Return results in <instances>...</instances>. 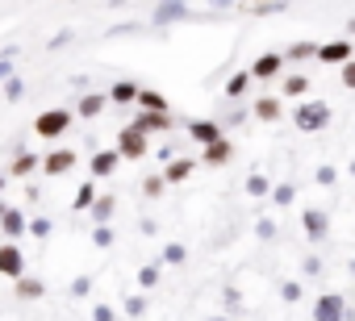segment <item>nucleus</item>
<instances>
[{"label": "nucleus", "mask_w": 355, "mask_h": 321, "mask_svg": "<svg viewBox=\"0 0 355 321\" xmlns=\"http://www.w3.org/2000/svg\"><path fill=\"white\" fill-rule=\"evenodd\" d=\"M38 167H42V158H38V154H30V150H21V154L13 158V167H9V176H17V180H21V176L38 172Z\"/></svg>", "instance_id": "22"}, {"label": "nucleus", "mask_w": 355, "mask_h": 321, "mask_svg": "<svg viewBox=\"0 0 355 321\" xmlns=\"http://www.w3.org/2000/svg\"><path fill=\"white\" fill-rule=\"evenodd\" d=\"M117 150H121V158L138 163V158H146V150H150V134H142L138 125H125L117 134Z\"/></svg>", "instance_id": "3"}, {"label": "nucleus", "mask_w": 355, "mask_h": 321, "mask_svg": "<svg viewBox=\"0 0 355 321\" xmlns=\"http://www.w3.org/2000/svg\"><path fill=\"white\" fill-rule=\"evenodd\" d=\"M5 180H9V172H5V176H0V188H5Z\"/></svg>", "instance_id": "50"}, {"label": "nucleus", "mask_w": 355, "mask_h": 321, "mask_svg": "<svg viewBox=\"0 0 355 321\" xmlns=\"http://www.w3.org/2000/svg\"><path fill=\"white\" fill-rule=\"evenodd\" d=\"M134 125H138L142 134H163V129H171V113H150V109H142V113L134 117Z\"/></svg>", "instance_id": "16"}, {"label": "nucleus", "mask_w": 355, "mask_h": 321, "mask_svg": "<svg viewBox=\"0 0 355 321\" xmlns=\"http://www.w3.org/2000/svg\"><path fill=\"white\" fill-rule=\"evenodd\" d=\"M121 167V150L113 146V150H96L92 154V163H88V172H92V180H105V176H113Z\"/></svg>", "instance_id": "8"}, {"label": "nucleus", "mask_w": 355, "mask_h": 321, "mask_svg": "<svg viewBox=\"0 0 355 321\" xmlns=\"http://www.w3.org/2000/svg\"><path fill=\"white\" fill-rule=\"evenodd\" d=\"M268 192H272L268 176H247V196H268Z\"/></svg>", "instance_id": "29"}, {"label": "nucleus", "mask_w": 355, "mask_h": 321, "mask_svg": "<svg viewBox=\"0 0 355 321\" xmlns=\"http://www.w3.org/2000/svg\"><path fill=\"white\" fill-rule=\"evenodd\" d=\"M21 96H26V84H21V75H13L5 84V100H21Z\"/></svg>", "instance_id": "34"}, {"label": "nucleus", "mask_w": 355, "mask_h": 321, "mask_svg": "<svg viewBox=\"0 0 355 321\" xmlns=\"http://www.w3.org/2000/svg\"><path fill=\"white\" fill-rule=\"evenodd\" d=\"M205 321H230V317H205Z\"/></svg>", "instance_id": "49"}, {"label": "nucleus", "mask_w": 355, "mask_h": 321, "mask_svg": "<svg viewBox=\"0 0 355 321\" xmlns=\"http://www.w3.org/2000/svg\"><path fill=\"white\" fill-rule=\"evenodd\" d=\"M105 104H109V92H84V96H80V104H76V113L88 121V117H101V113H105Z\"/></svg>", "instance_id": "17"}, {"label": "nucleus", "mask_w": 355, "mask_h": 321, "mask_svg": "<svg viewBox=\"0 0 355 321\" xmlns=\"http://www.w3.org/2000/svg\"><path fill=\"white\" fill-rule=\"evenodd\" d=\"M92 246H101V250L113 246V230H109V226H96V230H92Z\"/></svg>", "instance_id": "36"}, {"label": "nucleus", "mask_w": 355, "mask_h": 321, "mask_svg": "<svg viewBox=\"0 0 355 321\" xmlns=\"http://www.w3.org/2000/svg\"><path fill=\"white\" fill-rule=\"evenodd\" d=\"M301 271H305V275H322V259H313V255H309V259L301 263Z\"/></svg>", "instance_id": "45"}, {"label": "nucleus", "mask_w": 355, "mask_h": 321, "mask_svg": "<svg viewBox=\"0 0 355 321\" xmlns=\"http://www.w3.org/2000/svg\"><path fill=\"white\" fill-rule=\"evenodd\" d=\"M138 109H150V113H171L167 96H163V92H155V88H142V92H138Z\"/></svg>", "instance_id": "21"}, {"label": "nucleus", "mask_w": 355, "mask_h": 321, "mask_svg": "<svg viewBox=\"0 0 355 321\" xmlns=\"http://www.w3.org/2000/svg\"><path fill=\"white\" fill-rule=\"evenodd\" d=\"M67 42H71V30H63V34H55V38H51V42H46V46H51V51H63V46H67Z\"/></svg>", "instance_id": "44"}, {"label": "nucleus", "mask_w": 355, "mask_h": 321, "mask_svg": "<svg viewBox=\"0 0 355 321\" xmlns=\"http://www.w3.org/2000/svg\"><path fill=\"white\" fill-rule=\"evenodd\" d=\"M280 296H284L288 304H293V300H301V284H297V279H284V284H280Z\"/></svg>", "instance_id": "37"}, {"label": "nucleus", "mask_w": 355, "mask_h": 321, "mask_svg": "<svg viewBox=\"0 0 355 321\" xmlns=\"http://www.w3.org/2000/svg\"><path fill=\"white\" fill-rule=\"evenodd\" d=\"M351 55H355V42H347V38H334V42H322V46H318V59L330 63V67L351 63Z\"/></svg>", "instance_id": "7"}, {"label": "nucleus", "mask_w": 355, "mask_h": 321, "mask_svg": "<svg viewBox=\"0 0 355 321\" xmlns=\"http://www.w3.org/2000/svg\"><path fill=\"white\" fill-rule=\"evenodd\" d=\"M338 80H343V88H351V92H355V59L338 67Z\"/></svg>", "instance_id": "38"}, {"label": "nucleus", "mask_w": 355, "mask_h": 321, "mask_svg": "<svg viewBox=\"0 0 355 321\" xmlns=\"http://www.w3.org/2000/svg\"><path fill=\"white\" fill-rule=\"evenodd\" d=\"M284 96L305 100L309 96V75H284Z\"/></svg>", "instance_id": "25"}, {"label": "nucleus", "mask_w": 355, "mask_h": 321, "mask_svg": "<svg viewBox=\"0 0 355 321\" xmlns=\"http://www.w3.org/2000/svg\"><path fill=\"white\" fill-rule=\"evenodd\" d=\"M92 205H96V184L88 180V184H80V188H76V201H71V209H76V213H84V209H92Z\"/></svg>", "instance_id": "26"}, {"label": "nucleus", "mask_w": 355, "mask_h": 321, "mask_svg": "<svg viewBox=\"0 0 355 321\" xmlns=\"http://www.w3.org/2000/svg\"><path fill=\"white\" fill-rule=\"evenodd\" d=\"M230 158H234V142L218 138V142H209V146H205V167H226Z\"/></svg>", "instance_id": "15"}, {"label": "nucleus", "mask_w": 355, "mask_h": 321, "mask_svg": "<svg viewBox=\"0 0 355 321\" xmlns=\"http://www.w3.org/2000/svg\"><path fill=\"white\" fill-rule=\"evenodd\" d=\"M280 71H284V55H280V51H263V55L251 63V75H255V80H276Z\"/></svg>", "instance_id": "9"}, {"label": "nucleus", "mask_w": 355, "mask_h": 321, "mask_svg": "<svg viewBox=\"0 0 355 321\" xmlns=\"http://www.w3.org/2000/svg\"><path fill=\"white\" fill-rule=\"evenodd\" d=\"M284 9H288V0H255V9H251V13L268 17V13H284Z\"/></svg>", "instance_id": "30"}, {"label": "nucleus", "mask_w": 355, "mask_h": 321, "mask_svg": "<svg viewBox=\"0 0 355 321\" xmlns=\"http://www.w3.org/2000/svg\"><path fill=\"white\" fill-rule=\"evenodd\" d=\"M155 284H159V263H146L138 271V288H155Z\"/></svg>", "instance_id": "32"}, {"label": "nucleus", "mask_w": 355, "mask_h": 321, "mask_svg": "<svg viewBox=\"0 0 355 321\" xmlns=\"http://www.w3.org/2000/svg\"><path fill=\"white\" fill-rule=\"evenodd\" d=\"M163 188H167V180H163V176H146V180H142V192H146L150 201H155V196H163Z\"/></svg>", "instance_id": "31"}, {"label": "nucleus", "mask_w": 355, "mask_h": 321, "mask_svg": "<svg viewBox=\"0 0 355 321\" xmlns=\"http://www.w3.org/2000/svg\"><path fill=\"white\" fill-rule=\"evenodd\" d=\"M347 34H355V17H351V21H347Z\"/></svg>", "instance_id": "48"}, {"label": "nucleus", "mask_w": 355, "mask_h": 321, "mask_svg": "<svg viewBox=\"0 0 355 321\" xmlns=\"http://www.w3.org/2000/svg\"><path fill=\"white\" fill-rule=\"evenodd\" d=\"M175 21H189V0H159L155 13H150V26L163 30V26H175Z\"/></svg>", "instance_id": "4"}, {"label": "nucleus", "mask_w": 355, "mask_h": 321, "mask_svg": "<svg viewBox=\"0 0 355 321\" xmlns=\"http://www.w3.org/2000/svg\"><path fill=\"white\" fill-rule=\"evenodd\" d=\"M255 234H259L263 242H272V238H276V221H268V217H259V226H255Z\"/></svg>", "instance_id": "40"}, {"label": "nucleus", "mask_w": 355, "mask_h": 321, "mask_svg": "<svg viewBox=\"0 0 355 321\" xmlns=\"http://www.w3.org/2000/svg\"><path fill=\"white\" fill-rule=\"evenodd\" d=\"M313 180H318L322 188H334V180H338V172H334V167L326 163V167H318V172H313Z\"/></svg>", "instance_id": "35"}, {"label": "nucleus", "mask_w": 355, "mask_h": 321, "mask_svg": "<svg viewBox=\"0 0 355 321\" xmlns=\"http://www.w3.org/2000/svg\"><path fill=\"white\" fill-rule=\"evenodd\" d=\"M280 113H284V109H280V96H259V100L251 104V117H255V121H280Z\"/></svg>", "instance_id": "19"}, {"label": "nucleus", "mask_w": 355, "mask_h": 321, "mask_svg": "<svg viewBox=\"0 0 355 321\" xmlns=\"http://www.w3.org/2000/svg\"><path fill=\"white\" fill-rule=\"evenodd\" d=\"M193 172H197V158H180V154H175L171 163L163 167V180H167V184H184Z\"/></svg>", "instance_id": "14"}, {"label": "nucleus", "mask_w": 355, "mask_h": 321, "mask_svg": "<svg viewBox=\"0 0 355 321\" xmlns=\"http://www.w3.org/2000/svg\"><path fill=\"white\" fill-rule=\"evenodd\" d=\"M113 317H117L113 304H96V309H92V321H113Z\"/></svg>", "instance_id": "43"}, {"label": "nucleus", "mask_w": 355, "mask_h": 321, "mask_svg": "<svg viewBox=\"0 0 355 321\" xmlns=\"http://www.w3.org/2000/svg\"><path fill=\"white\" fill-rule=\"evenodd\" d=\"M113 209H117V201H113V196H96V205H92L88 213H92V221H96V226H109Z\"/></svg>", "instance_id": "27"}, {"label": "nucleus", "mask_w": 355, "mask_h": 321, "mask_svg": "<svg viewBox=\"0 0 355 321\" xmlns=\"http://www.w3.org/2000/svg\"><path fill=\"white\" fill-rule=\"evenodd\" d=\"M30 234H34V238H51V221H46V217H34V221H30Z\"/></svg>", "instance_id": "39"}, {"label": "nucleus", "mask_w": 355, "mask_h": 321, "mask_svg": "<svg viewBox=\"0 0 355 321\" xmlns=\"http://www.w3.org/2000/svg\"><path fill=\"white\" fill-rule=\"evenodd\" d=\"M301 226H305L309 242H326V234H330V217L322 209H301Z\"/></svg>", "instance_id": "10"}, {"label": "nucleus", "mask_w": 355, "mask_h": 321, "mask_svg": "<svg viewBox=\"0 0 355 321\" xmlns=\"http://www.w3.org/2000/svg\"><path fill=\"white\" fill-rule=\"evenodd\" d=\"M251 80H255V75H251V67H247V71H234V75L226 80V96H230V100H239V96H247V88H251Z\"/></svg>", "instance_id": "23"}, {"label": "nucleus", "mask_w": 355, "mask_h": 321, "mask_svg": "<svg viewBox=\"0 0 355 321\" xmlns=\"http://www.w3.org/2000/svg\"><path fill=\"white\" fill-rule=\"evenodd\" d=\"M138 92H142V88H138L134 80H117V84L109 88V100H113V104H138Z\"/></svg>", "instance_id": "20"}, {"label": "nucleus", "mask_w": 355, "mask_h": 321, "mask_svg": "<svg viewBox=\"0 0 355 321\" xmlns=\"http://www.w3.org/2000/svg\"><path fill=\"white\" fill-rule=\"evenodd\" d=\"M209 5H214V9H230V5H234V0H209Z\"/></svg>", "instance_id": "47"}, {"label": "nucleus", "mask_w": 355, "mask_h": 321, "mask_svg": "<svg viewBox=\"0 0 355 321\" xmlns=\"http://www.w3.org/2000/svg\"><path fill=\"white\" fill-rule=\"evenodd\" d=\"M318 46H322V42H293V46L284 51V59H293V63H305V59H318Z\"/></svg>", "instance_id": "24"}, {"label": "nucleus", "mask_w": 355, "mask_h": 321, "mask_svg": "<svg viewBox=\"0 0 355 321\" xmlns=\"http://www.w3.org/2000/svg\"><path fill=\"white\" fill-rule=\"evenodd\" d=\"M189 138H193V142H201V146H209V142H218V138H226V134H222V125H218V121L197 117V121H189Z\"/></svg>", "instance_id": "13"}, {"label": "nucleus", "mask_w": 355, "mask_h": 321, "mask_svg": "<svg viewBox=\"0 0 355 321\" xmlns=\"http://www.w3.org/2000/svg\"><path fill=\"white\" fill-rule=\"evenodd\" d=\"M293 201H297V184H276V188H272V205H276V209H288Z\"/></svg>", "instance_id": "28"}, {"label": "nucleus", "mask_w": 355, "mask_h": 321, "mask_svg": "<svg viewBox=\"0 0 355 321\" xmlns=\"http://www.w3.org/2000/svg\"><path fill=\"white\" fill-rule=\"evenodd\" d=\"M0 234H5L9 242H17L21 234H30V217H26L21 209H13V205H9V209H5V217H0Z\"/></svg>", "instance_id": "11"}, {"label": "nucleus", "mask_w": 355, "mask_h": 321, "mask_svg": "<svg viewBox=\"0 0 355 321\" xmlns=\"http://www.w3.org/2000/svg\"><path fill=\"white\" fill-rule=\"evenodd\" d=\"M13 80V59H0V84Z\"/></svg>", "instance_id": "46"}, {"label": "nucleus", "mask_w": 355, "mask_h": 321, "mask_svg": "<svg viewBox=\"0 0 355 321\" xmlns=\"http://www.w3.org/2000/svg\"><path fill=\"white\" fill-rule=\"evenodd\" d=\"M13 292H17V300H42L46 296V284L38 275H21V279H13Z\"/></svg>", "instance_id": "18"}, {"label": "nucleus", "mask_w": 355, "mask_h": 321, "mask_svg": "<svg viewBox=\"0 0 355 321\" xmlns=\"http://www.w3.org/2000/svg\"><path fill=\"white\" fill-rule=\"evenodd\" d=\"M92 292V275H80L76 284H71V296H88Z\"/></svg>", "instance_id": "42"}, {"label": "nucleus", "mask_w": 355, "mask_h": 321, "mask_svg": "<svg viewBox=\"0 0 355 321\" xmlns=\"http://www.w3.org/2000/svg\"><path fill=\"white\" fill-rule=\"evenodd\" d=\"M0 275L5 279H21L26 275V255L17 242H0Z\"/></svg>", "instance_id": "6"}, {"label": "nucleus", "mask_w": 355, "mask_h": 321, "mask_svg": "<svg viewBox=\"0 0 355 321\" xmlns=\"http://www.w3.org/2000/svg\"><path fill=\"white\" fill-rule=\"evenodd\" d=\"M330 117H334V109H330L326 100H309V96L293 109V125H297L301 134H322V129L330 125Z\"/></svg>", "instance_id": "1"}, {"label": "nucleus", "mask_w": 355, "mask_h": 321, "mask_svg": "<svg viewBox=\"0 0 355 321\" xmlns=\"http://www.w3.org/2000/svg\"><path fill=\"white\" fill-rule=\"evenodd\" d=\"M313 321H347V300L338 292H322L313 300Z\"/></svg>", "instance_id": "5"}, {"label": "nucleus", "mask_w": 355, "mask_h": 321, "mask_svg": "<svg viewBox=\"0 0 355 321\" xmlns=\"http://www.w3.org/2000/svg\"><path fill=\"white\" fill-rule=\"evenodd\" d=\"M5 209H9V205H0V217H5Z\"/></svg>", "instance_id": "51"}, {"label": "nucleus", "mask_w": 355, "mask_h": 321, "mask_svg": "<svg viewBox=\"0 0 355 321\" xmlns=\"http://www.w3.org/2000/svg\"><path fill=\"white\" fill-rule=\"evenodd\" d=\"M67 129H71V109H46V113H38V121H34V134L46 138V142L63 138Z\"/></svg>", "instance_id": "2"}, {"label": "nucleus", "mask_w": 355, "mask_h": 321, "mask_svg": "<svg viewBox=\"0 0 355 321\" xmlns=\"http://www.w3.org/2000/svg\"><path fill=\"white\" fill-rule=\"evenodd\" d=\"M125 313H130V317H142V313H146V296H130V300H125Z\"/></svg>", "instance_id": "41"}, {"label": "nucleus", "mask_w": 355, "mask_h": 321, "mask_svg": "<svg viewBox=\"0 0 355 321\" xmlns=\"http://www.w3.org/2000/svg\"><path fill=\"white\" fill-rule=\"evenodd\" d=\"M184 259H189V250H184L180 242H167V246H163V263H184Z\"/></svg>", "instance_id": "33"}, {"label": "nucleus", "mask_w": 355, "mask_h": 321, "mask_svg": "<svg viewBox=\"0 0 355 321\" xmlns=\"http://www.w3.org/2000/svg\"><path fill=\"white\" fill-rule=\"evenodd\" d=\"M71 167H76V150H67V146H59V150H51L42 158V172L46 176H67Z\"/></svg>", "instance_id": "12"}]
</instances>
